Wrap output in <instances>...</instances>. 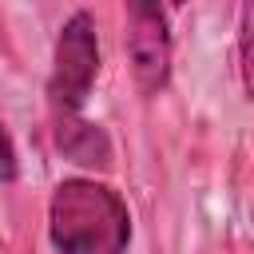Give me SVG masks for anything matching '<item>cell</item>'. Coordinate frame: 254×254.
Here are the masks:
<instances>
[{
    "label": "cell",
    "mask_w": 254,
    "mask_h": 254,
    "mask_svg": "<svg viewBox=\"0 0 254 254\" xmlns=\"http://www.w3.org/2000/svg\"><path fill=\"white\" fill-rule=\"evenodd\" d=\"M16 147H12V139H8V131H4V123H0V183H12L16 179Z\"/></svg>",
    "instance_id": "5"
},
{
    "label": "cell",
    "mask_w": 254,
    "mask_h": 254,
    "mask_svg": "<svg viewBox=\"0 0 254 254\" xmlns=\"http://www.w3.org/2000/svg\"><path fill=\"white\" fill-rule=\"evenodd\" d=\"M95 75H99L95 20L87 12H75V16H67V24L60 28V40H56V64H52V79H48L52 115H79V107L91 95Z\"/></svg>",
    "instance_id": "2"
},
{
    "label": "cell",
    "mask_w": 254,
    "mask_h": 254,
    "mask_svg": "<svg viewBox=\"0 0 254 254\" xmlns=\"http://www.w3.org/2000/svg\"><path fill=\"white\" fill-rule=\"evenodd\" d=\"M56 147L79 167H111V139L99 123L79 115H56Z\"/></svg>",
    "instance_id": "4"
},
{
    "label": "cell",
    "mask_w": 254,
    "mask_h": 254,
    "mask_svg": "<svg viewBox=\"0 0 254 254\" xmlns=\"http://www.w3.org/2000/svg\"><path fill=\"white\" fill-rule=\"evenodd\" d=\"M48 234L60 254H127V202L95 179H64L52 190Z\"/></svg>",
    "instance_id": "1"
},
{
    "label": "cell",
    "mask_w": 254,
    "mask_h": 254,
    "mask_svg": "<svg viewBox=\"0 0 254 254\" xmlns=\"http://www.w3.org/2000/svg\"><path fill=\"white\" fill-rule=\"evenodd\" d=\"M127 56L143 95H159L171 79V32L167 12L147 0L127 4Z\"/></svg>",
    "instance_id": "3"
}]
</instances>
